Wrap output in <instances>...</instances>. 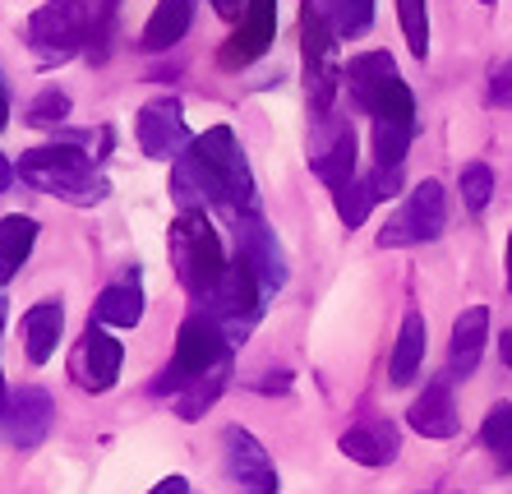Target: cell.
Segmentation results:
<instances>
[{
  "label": "cell",
  "mask_w": 512,
  "mask_h": 494,
  "mask_svg": "<svg viewBox=\"0 0 512 494\" xmlns=\"http://www.w3.org/2000/svg\"><path fill=\"white\" fill-rule=\"evenodd\" d=\"M19 181L28 190L56 194L65 204H102L107 199V181L97 176L93 153H84L79 144H47V148H28L19 157Z\"/></svg>",
  "instance_id": "cell-1"
},
{
  "label": "cell",
  "mask_w": 512,
  "mask_h": 494,
  "mask_svg": "<svg viewBox=\"0 0 512 494\" xmlns=\"http://www.w3.org/2000/svg\"><path fill=\"white\" fill-rule=\"evenodd\" d=\"M190 153H194V162H199L203 181H208V204L227 208L231 217L254 213V176L236 144V134H231V125L203 130L190 144Z\"/></svg>",
  "instance_id": "cell-2"
},
{
  "label": "cell",
  "mask_w": 512,
  "mask_h": 494,
  "mask_svg": "<svg viewBox=\"0 0 512 494\" xmlns=\"http://www.w3.org/2000/svg\"><path fill=\"white\" fill-rule=\"evenodd\" d=\"M171 264H176L180 287L190 291L194 301H208L217 291V282L227 278L231 259L222 254V241H217V227L208 222V213H180L171 222Z\"/></svg>",
  "instance_id": "cell-3"
},
{
  "label": "cell",
  "mask_w": 512,
  "mask_h": 494,
  "mask_svg": "<svg viewBox=\"0 0 512 494\" xmlns=\"http://www.w3.org/2000/svg\"><path fill=\"white\" fill-rule=\"evenodd\" d=\"M231 361V338L222 333V324H217L208 310H194L185 324H180L176 333V356H171V365L162 370V379L153 384V393H185V388L194 384V379H203V374H213L217 365Z\"/></svg>",
  "instance_id": "cell-4"
},
{
  "label": "cell",
  "mask_w": 512,
  "mask_h": 494,
  "mask_svg": "<svg viewBox=\"0 0 512 494\" xmlns=\"http://www.w3.org/2000/svg\"><path fill=\"white\" fill-rule=\"evenodd\" d=\"M346 84L360 111H370L374 121H416V97L397 74V61L388 51H365L346 65Z\"/></svg>",
  "instance_id": "cell-5"
},
{
  "label": "cell",
  "mask_w": 512,
  "mask_h": 494,
  "mask_svg": "<svg viewBox=\"0 0 512 494\" xmlns=\"http://www.w3.org/2000/svg\"><path fill=\"white\" fill-rule=\"evenodd\" d=\"M93 37V10L84 0H51L28 14V47L37 65H65Z\"/></svg>",
  "instance_id": "cell-6"
},
{
  "label": "cell",
  "mask_w": 512,
  "mask_h": 494,
  "mask_svg": "<svg viewBox=\"0 0 512 494\" xmlns=\"http://www.w3.org/2000/svg\"><path fill=\"white\" fill-rule=\"evenodd\" d=\"M300 56H305V93H310L314 116H333V93H337V33L328 28V19L319 14V5L300 10Z\"/></svg>",
  "instance_id": "cell-7"
},
{
  "label": "cell",
  "mask_w": 512,
  "mask_h": 494,
  "mask_svg": "<svg viewBox=\"0 0 512 494\" xmlns=\"http://www.w3.org/2000/svg\"><path fill=\"white\" fill-rule=\"evenodd\" d=\"M203 310L222 324V333L231 338V347H240V342L250 338V328L259 324V314H263V282H259V273L250 268L245 254L231 259L227 278L217 282V291L203 301Z\"/></svg>",
  "instance_id": "cell-8"
},
{
  "label": "cell",
  "mask_w": 512,
  "mask_h": 494,
  "mask_svg": "<svg viewBox=\"0 0 512 494\" xmlns=\"http://www.w3.org/2000/svg\"><path fill=\"white\" fill-rule=\"evenodd\" d=\"M443 222H448V199H443L439 181H420L411 190L402 208L388 217V227L379 231L383 250H397V245H420V241H439Z\"/></svg>",
  "instance_id": "cell-9"
},
{
  "label": "cell",
  "mask_w": 512,
  "mask_h": 494,
  "mask_svg": "<svg viewBox=\"0 0 512 494\" xmlns=\"http://www.w3.org/2000/svg\"><path fill=\"white\" fill-rule=\"evenodd\" d=\"M222 462H227V476H231V485H236V494H277L282 490L268 448H263L245 425H227V430H222Z\"/></svg>",
  "instance_id": "cell-10"
},
{
  "label": "cell",
  "mask_w": 512,
  "mask_h": 494,
  "mask_svg": "<svg viewBox=\"0 0 512 494\" xmlns=\"http://www.w3.org/2000/svg\"><path fill=\"white\" fill-rule=\"evenodd\" d=\"M51 421H56V402H51L47 388H5V439H10V448H19V453L42 448Z\"/></svg>",
  "instance_id": "cell-11"
},
{
  "label": "cell",
  "mask_w": 512,
  "mask_h": 494,
  "mask_svg": "<svg viewBox=\"0 0 512 494\" xmlns=\"http://www.w3.org/2000/svg\"><path fill=\"white\" fill-rule=\"evenodd\" d=\"M120 361H125V347L107 333V324L88 319L84 338H79V347H74V356H70L74 384L84 388V393H107L120 379Z\"/></svg>",
  "instance_id": "cell-12"
},
{
  "label": "cell",
  "mask_w": 512,
  "mask_h": 494,
  "mask_svg": "<svg viewBox=\"0 0 512 494\" xmlns=\"http://www.w3.org/2000/svg\"><path fill=\"white\" fill-rule=\"evenodd\" d=\"M310 167L333 194L356 181V130L337 116H323L310 139Z\"/></svg>",
  "instance_id": "cell-13"
},
{
  "label": "cell",
  "mask_w": 512,
  "mask_h": 494,
  "mask_svg": "<svg viewBox=\"0 0 512 494\" xmlns=\"http://www.w3.org/2000/svg\"><path fill=\"white\" fill-rule=\"evenodd\" d=\"M134 134H139V148L153 157V162H176V157L194 144L190 125H185V111H180L176 97L148 102V107L139 111V121H134Z\"/></svg>",
  "instance_id": "cell-14"
},
{
  "label": "cell",
  "mask_w": 512,
  "mask_h": 494,
  "mask_svg": "<svg viewBox=\"0 0 512 494\" xmlns=\"http://www.w3.org/2000/svg\"><path fill=\"white\" fill-rule=\"evenodd\" d=\"M273 33H277V0H250V5H245V14H240L236 33L227 37V47L217 51L222 70L254 65L263 51L273 47Z\"/></svg>",
  "instance_id": "cell-15"
},
{
  "label": "cell",
  "mask_w": 512,
  "mask_h": 494,
  "mask_svg": "<svg viewBox=\"0 0 512 494\" xmlns=\"http://www.w3.org/2000/svg\"><path fill=\"white\" fill-rule=\"evenodd\" d=\"M236 254H245V259H250V268L259 273L263 291H282V287H286L282 245H277L273 227H268L259 213L236 217Z\"/></svg>",
  "instance_id": "cell-16"
},
{
  "label": "cell",
  "mask_w": 512,
  "mask_h": 494,
  "mask_svg": "<svg viewBox=\"0 0 512 494\" xmlns=\"http://www.w3.org/2000/svg\"><path fill=\"white\" fill-rule=\"evenodd\" d=\"M337 448L360 467H388L397 458V448H402V430L388 416H365L337 439Z\"/></svg>",
  "instance_id": "cell-17"
},
{
  "label": "cell",
  "mask_w": 512,
  "mask_h": 494,
  "mask_svg": "<svg viewBox=\"0 0 512 494\" xmlns=\"http://www.w3.org/2000/svg\"><path fill=\"white\" fill-rule=\"evenodd\" d=\"M489 342V310L485 305H471V310L457 314L453 324V351H448V379H471L485 356Z\"/></svg>",
  "instance_id": "cell-18"
},
{
  "label": "cell",
  "mask_w": 512,
  "mask_h": 494,
  "mask_svg": "<svg viewBox=\"0 0 512 494\" xmlns=\"http://www.w3.org/2000/svg\"><path fill=\"white\" fill-rule=\"evenodd\" d=\"M406 425H411L416 434H425V439H453L462 421H457V407H453V393H448V384H429L425 393L411 402V411H406Z\"/></svg>",
  "instance_id": "cell-19"
},
{
  "label": "cell",
  "mask_w": 512,
  "mask_h": 494,
  "mask_svg": "<svg viewBox=\"0 0 512 494\" xmlns=\"http://www.w3.org/2000/svg\"><path fill=\"white\" fill-rule=\"evenodd\" d=\"M19 333H24L28 361L47 365L51 356H56V347H60V333H65V310H60V301H37L33 310L24 314Z\"/></svg>",
  "instance_id": "cell-20"
},
{
  "label": "cell",
  "mask_w": 512,
  "mask_h": 494,
  "mask_svg": "<svg viewBox=\"0 0 512 494\" xmlns=\"http://www.w3.org/2000/svg\"><path fill=\"white\" fill-rule=\"evenodd\" d=\"M194 24V0H157L153 14H148V24H143V51H167L176 47L180 37L190 33Z\"/></svg>",
  "instance_id": "cell-21"
},
{
  "label": "cell",
  "mask_w": 512,
  "mask_h": 494,
  "mask_svg": "<svg viewBox=\"0 0 512 494\" xmlns=\"http://www.w3.org/2000/svg\"><path fill=\"white\" fill-rule=\"evenodd\" d=\"M33 241H37V222H33V217L5 213V222H0V282H10L14 273L28 264Z\"/></svg>",
  "instance_id": "cell-22"
},
{
  "label": "cell",
  "mask_w": 512,
  "mask_h": 494,
  "mask_svg": "<svg viewBox=\"0 0 512 494\" xmlns=\"http://www.w3.org/2000/svg\"><path fill=\"white\" fill-rule=\"evenodd\" d=\"M425 342H429V328H425V314L420 310H406L402 319V333H397V347H393V384H411L425 361Z\"/></svg>",
  "instance_id": "cell-23"
},
{
  "label": "cell",
  "mask_w": 512,
  "mask_h": 494,
  "mask_svg": "<svg viewBox=\"0 0 512 494\" xmlns=\"http://www.w3.org/2000/svg\"><path fill=\"white\" fill-rule=\"evenodd\" d=\"M93 319L97 324H107V328H134L143 319V291L139 282H111L102 296H97L93 305Z\"/></svg>",
  "instance_id": "cell-24"
},
{
  "label": "cell",
  "mask_w": 512,
  "mask_h": 494,
  "mask_svg": "<svg viewBox=\"0 0 512 494\" xmlns=\"http://www.w3.org/2000/svg\"><path fill=\"white\" fill-rule=\"evenodd\" d=\"M227 384H231V361L217 365V370L203 374V379H194V384L176 398V416H180V421H199L203 411H208L217 398H222V388H227Z\"/></svg>",
  "instance_id": "cell-25"
},
{
  "label": "cell",
  "mask_w": 512,
  "mask_h": 494,
  "mask_svg": "<svg viewBox=\"0 0 512 494\" xmlns=\"http://www.w3.org/2000/svg\"><path fill=\"white\" fill-rule=\"evenodd\" d=\"M480 439H485L494 467H499L503 476H512V402H494V407H489L485 425H480Z\"/></svg>",
  "instance_id": "cell-26"
},
{
  "label": "cell",
  "mask_w": 512,
  "mask_h": 494,
  "mask_svg": "<svg viewBox=\"0 0 512 494\" xmlns=\"http://www.w3.org/2000/svg\"><path fill=\"white\" fill-rule=\"evenodd\" d=\"M314 5H319V14L328 19V28H333L337 37L365 33L374 19V0H314Z\"/></svg>",
  "instance_id": "cell-27"
},
{
  "label": "cell",
  "mask_w": 512,
  "mask_h": 494,
  "mask_svg": "<svg viewBox=\"0 0 512 494\" xmlns=\"http://www.w3.org/2000/svg\"><path fill=\"white\" fill-rule=\"evenodd\" d=\"M411 139H416V121H374V157H379V167H402Z\"/></svg>",
  "instance_id": "cell-28"
},
{
  "label": "cell",
  "mask_w": 512,
  "mask_h": 494,
  "mask_svg": "<svg viewBox=\"0 0 512 494\" xmlns=\"http://www.w3.org/2000/svg\"><path fill=\"white\" fill-rule=\"evenodd\" d=\"M333 204H337V217H342V227H351L356 231L365 217H370V208L379 204V194H374V185H370V176L365 181H351V185H342V190L333 194Z\"/></svg>",
  "instance_id": "cell-29"
},
{
  "label": "cell",
  "mask_w": 512,
  "mask_h": 494,
  "mask_svg": "<svg viewBox=\"0 0 512 494\" xmlns=\"http://www.w3.org/2000/svg\"><path fill=\"white\" fill-rule=\"evenodd\" d=\"M397 19H402V33H406V47L416 61L429 56V5L425 0H397Z\"/></svg>",
  "instance_id": "cell-30"
},
{
  "label": "cell",
  "mask_w": 512,
  "mask_h": 494,
  "mask_svg": "<svg viewBox=\"0 0 512 494\" xmlns=\"http://www.w3.org/2000/svg\"><path fill=\"white\" fill-rule=\"evenodd\" d=\"M489 194H494V171H489L485 162H471V167H462V204L471 208V213H485V208H489Z\"/></svg>",
  "instance_id": "cell-31"
},
{
  "label": "cell",
  "mask_w": 512,
  "mask_h": 494,
  "mask_svg": "<svg viewBox=\"0 0 512 494\" xmlns=\"http://www.w3.org/2000/svg\"><path fill=\"white\" fill-rule=\"evenodd\" d=\"M65 116H70V97L60 93V88H47V93H37V102L28 107L24 121L37 125V130H51V125H60Z\"/></svg>",
  "instance_id": "cell-32"
},
{
  "label": "cell",
  "mask_w": 512,
  "mask_h": 494,
  "mask_svg": "<svg viewBox=\"0 0 512 494\" xmlns=\"http://www.w3.org/2000/svg\"><path fill=\"white\" fill-rule=\"evenodd\" d=\"M494 97H499V102H512V61L494 70Z\"/></svg>",
  "instance_id": "cell-33"
},
{
  "label": "cell",
  "mask_w": 512,
  "mask_h": 494,
  "mask_svg": "<svg viewBox=\"0 0 512 494\" xmlns=\"http://www.w3.org/2000/svg\"><path fill=\"white\" fill-rule=\"evenodd\" d=\"M208 5H213V10L222 14V19H240V14H245V5H250V0H208Z\"/></svg>",
  "instance_id": "cell-34"
},
{
  "label": "cell",
  "mask_w": 512,
  "mask_h": 494,
  "mask_svg": "<svg viewBox=\"0 0 512 494\" xmlns=\"http://www.w3.org/2000/svg\"><path fill=\"white\" fill-rule=\"evenodd\" d=\"M148 494H190V485H185V476H167V481L153 485Z\"/></svg>",
  "instance_id": "cell-35"
},
{
  "label": "cell",
  "mask_w": 512,
  "mask_h": 494,
  "mask_svg": "<svg viewBox=\"0 0 512 494\" xmlns=\"http://www.w3.org/2000/svg\"><path fill=\"white\" fill-rule=\"evenodd\" d=\"M0 185H5V190H14V162H10V157L0 162Z\"/></svg>",
  "instance_id": "cell-36"
},
{
  "label": "cell",
  "mask_w": 512,
  "mask_h": 494,
  "mask_svg": "<svg viewBox=\"0 0 512 494\" xmlns=\"http://www.w3.org/2000/svg\"><path fill=\"white\" fill-rule=\"evenodd\" d=\"M499 356H503V365L512 370V333H503V338H499Z\"/></svg>",
  "instance_id": "cell-37"
},
{
  "label": "cell",
  "mask_w": 512,
  "mask_h": 494,
  "mask_svg": "<svg viewBox=\"0 0 512 494\" xmlns=\"http://www.w3.org/2000/svg\"><path fill=\"white\" fill-rule=\"evenodd\" d=\"M508 287H512V236H508Z\"/></svg>",
  "instance_id": "cell-38"
},
{
  "label": "cell",
  "mask_w": 512,
  "mask_h": 494,
  "mask_svg": "<svg viewBox=\"0 0 512 494\" xmlns=\"http://www.w3.org/2000/svg\"><path fill=\"white\" fill-rule=\"evenodd\" d=\"M485 5H489V0H485Z\"/></svg>",
  "instance_id": "cell-39"
}]
</instances>
